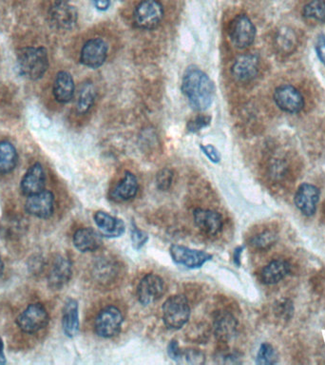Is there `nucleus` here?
<instances>
[{
  "mask_svg": "<svg viewBox=\"0 0 325 365\" xmlns=\"http://www.w3.org/2000/svg\"><path fill=\"white\" fill-rule=\"evenodd\" d=\"M50 22L57 30L70 31L78 20L76 8L70 0H55L49 12Z\"/></svg>",
  "mask_w": 325,
  "mask_h": 365,
  "instance_id": "obj_7",
  "label": "nucleus"
},
{
  "mask_svg": "<svg viewBox=\"0 0 325 365\" xmlns=\"http://www.w3.org/2000/svg\"><path fill=\"white\" fill-rule=\"evenodd\" d=\"M95 225L99 228L100 234L108 238H118L125 232V224L122 220L105 211H97L94 214Z\"/></svg>",
  "mask_w": 325,
  "mask_h": 365,
  "instance_id": "obj_22",
  "label": "nucleus"
},
{
  "mask_svg": "<svg viewBox=\"0 0 325 365\" xmlns=\"http://www.w3.org/2000/svg\"><path fill=\"white\" fill-rule=\"evenodd\" d=\"M303 17L325 22V0H310L303 10Z\"/></svg>",
  "mask_w": 325,
  "mask_h": 365,
  "instance_id": "obj_30",
  "label": "nucleus"
},
{
  "mask_svg": "<svg viewBox=\"0 0 325 365\" xmlns=\"http://www.w3.org/2000/svg\"><path fill=\"white\" fill-rule=\"evenodd\" d=\"M166 292L165 282L160 276L147 274L137 286V298L142 306H147L160 300Z\"/></svg>",
  "mask_w": 325,
  "mask_h": 365,
  "instance_id": "obj_9",
  "label": "nucleus"
},
{
  "mask_svg": "<svg viewBox=\"0 0 325 365\" xmlns=\"http://www.w3.org/2000/svg\"><path fill=\"white\" fill-rule=\"evenodd\" d=\"M279 45L285 52H289L294 50L296 45V36L292 31L289 29H284L280 33L278 38Z\"/></svg>",
  "mask_w": 325,
  "mask_h": 365,
  "instance_id": "obj_35",
  "label": "nucleus"
},
{
  "mask_svg": "<svg viewBox=\"0 0 325 365\" xmlns=\"http://www.w3.org/2000/svg\"><path fill=\"white\" fill-rule=\"evenodd\" d=\"M278 236L273 230H264L251 239L250 245L257 251H268L276 243Z\"/></svg>",
  "mask_w": 325,
  "mask_h": 365,
  "instance_id": "obj_31",
  "label": "nucleus"
},
{
  "mask_svg": "<svg viewBox=\"0 0 325 365\" xmlns=\"http://www.w3.org/2000/svg\"><path fill=\"white\" fill-rule=\"evenodd\" d=\"M174 173L171 169H163L156 175V185L160 191L170 190L173 183Z\"/></svg>",
  "mask_w": 325,
  "mask_h": 365,
  "instance_id": "obj_34",
  "label": "nucleus"
},
{
  "mask_svg": "<svg viewBox=\"0 0 325 365\" xmlns=\"http://www.w3.org/2000/svg\"><path fill=\"white\" fill-rule=\"evenodd\" d=\"M50 322L46 307L41 303H34L17 318V325L22 332L34 334L44 329Z\"/></svg>",
  "mask_w": 325,
  "mask_h": 365,
  "instance_id": "obj_6",
  "label": "nucleus"
},
{
  "mask_svg": "<svg viewBox=\"0 0 325 365\" xmlns=\"http://www.w3.org/2000/svg\"><path fill=\"white\" fill-rule=\"evenodd\" d=\"M324 209H325V204H324Z\"/></svg>",
  "mask_w": 325,
  "mask_h": 365,
  "instance_id": "obj_47",
  "label": "nucleus"
},
{
  "mask_svg": "<svg viewBox=\"0 0 325 365\" xmlns=\"http://www.w3.org/2000/svg\"><path fill=\"white\" fill-rule=\"evenodd\" d=\"M195 225L202 232L208 236H215L223 228V218L217 211L210 209H197L194 210Z\"/></svg>",
  "mask_w": 325,
  "mask_h": 365,
  "instance_id": "obj_17",
  "label": "nucleus"
},
{
  "mask_svg": "<svg viewBox=\"0 0 325 365\" xmlns=\"http://www.w3.org/2000/svg\"><path fill=\"white\" fill-rule=\"evenodd\" d=\"M243 248H238L236 251H235L234 253V261L236 262L238 265H240V254H242Z\"/></svg>",
  "mask_w": 325,
  "mask_h": 365,
  "instance_id": "obj_45",
  "label": "nucleus"
},
{
  "mask_svg": "<svg viewBox=\"0 0 325 365\" xmlns=\"http://www.w3.org/2000/svg\"><path fill=\"white\" fill-rule=\"evenodd\" d=\"M182 90L194 110H208L215 96V87L207 73L196 68H190L185 73Z\"/></svg>",
  "mask_w": 325,
  "mask_h": 365,
  "instance_id": "obj_1",
  "label": "nucleus"
},
{
  "mask_svg": "<svg viewBox=\"0 0 325 365\" xmlns=\"http://www.w3.org/2000/svg\"><path fill=\"white\" fill-rule=\"evenodd\" d=\"M319 200V191L311 184H303L298 186L295 195V204L306 216H312L316 212Z\"/></svg>",
  "mask_w": 325,
  "mask_h": 365,
  "instance_id": "obj_18",
  "label": "nucleus"
},
{
  "mask_svg": "<svg viewBox=\"0 0 325 365\" xmlns=\"http://www.w3.org/2000/svg\"><path fill=\"white\" fill-rule=\"evenodd\" d=\"M205 362V355L198 349H186V350L182 351L179 361V362H186V364L194 365L203 364Z\"/></svg>",
  "mask_w": 325,
  "mask_h": 365,
  "instance_id": "obj_33",
  "label": "nucleus"
},
{
  "mask_svg": "<svg viewBox=\"0 0 325 365\" xmlns=\"http://www.w3.org/2000/svg\"><path fill=\"white\" fill-rule=\"evenodd\" d=\"M131 239L132 246L138 251L146 245L147 241H149V235L145 231L139 230L136 224H133L131 225Z\"/></svg>",
  "mask_w": 325,
  "mask_h": 365,
  "instance_id": "obj_36",
  "label": "nucleus"
},
{
  "mask_svg": "<svg viewBox=\"0 0 325 365\" xmlns=\"http://www.w3.org/2000/svg\"><path fill=\"white\" fill-rule=\"evenodd\" d=\"M170 253L176 265H183L189 269H200L205 262L212 259V255L208 252L180 245L171 246Z\"/></svg>",
  "mask_w": 325,
  "mask_h": 365,
  "instance_id": "obj_10",
  "label": "nucleus"
},
{
  "mask_svg": "<svg viewBox=\"0 0 325 365\" xmlns=\"http://www.w3.org/2000/svg\"><path fill=\"white\" fill-rule=\"evenodd\" d=\"M164 18V8L158 0H142L133 13V22L141 30L157 28Z\"/></svg>",
  "mask_w": 325,
  "mask_h": 365,
  "instance_id": "obj_4",
  "label": "nucleus"
},
{
  "mask_svg": "<svg viewBox=\"0 0 325 365\" xmlns=\"http://www.w3.org/2000/svg\"><path fill=\"white\" fill-rule=\"evenodd\" d=\"M259 66H260V60L258 55L253 54L240 55L232 65L231 73L238 82H250L257 76Z\"/></svg>",
  "mask_w": 325,
  "mask_h": 365,
  "instance_id": "obj_14",
  "label": "nucleus"
},
{
  "mask_svg": "<svg viewBox=\"0 0 325 365\" xmlns=\"http://www.w3.org/2000/svg\"><path fill=\"white\" fill-rule=\"evenodd\" d=\"M96 96L95 87L92 82L84 83L78 91V99H76V112L78 114H88L89 110L94 106Z\"/></svg>",
  "mask_w": 325,
  "mask_h": 365,
  "instance_id": "obj_29",
  "label": "nucleus"
},
{
  "mask_svg": "<svg viewBox=\"0 0 325 365\" xmlns=\"http://www.w3.org/2000/svg\"><path fill=\"white\" fill-rule=\"evenodd\" d=\"M118 272V265L115 262L108 258H101L95 262L92 276L100 285H108L117 279Z\"/></svg>",
  "mask_w": 325,
  "mask_h": 365,
  "instance_id": "obj_27",
  "label": "nucleus"
},
{
  "mask_svg": "<svg viewBox=\"0 0 325 365\" xmlns=\"http://www.w3.org/2000/svg\"><path fill=\"white\" fill-rule=\"evenodd\" d=\"M108 57L107 43L101 38H92L84 44L80 61L86 67L96 69L104 64Z\"/></svg>",
  "mask_w": 325,
  "mask_h": 365,
  "instance_id": "obj_13",
  "label": "nucleus"
},
{
  "mask_svg": "<svg viewBox=\"0 0 325 365\" xmlns=\"http://www.w3.org/2000/svg\"><path fill=\"white\" fill-rule=\"evenodd\" d=\"M94 1V6L100 10H106L110 7V0H92Z\"/></svg>",
  "mask_w": 325,
  "mask_h": 365,
  "instance_id": "obj_43",
  "label": "nucleus"
},
{
  "mask_svg": "<svg viewBox=\"0 0 325 365\" xmlns=\"http://www.w3.org/2000/svg\"><path fill=\"white\" fill-rule=\"evenodd\" d=\"M75 82L71 73H58L54 84V96L57 101L59 103H68L75 96Z\"/></svg>",
  "mask_w": 325,
  "mask_h": 365,
  "instance_id": "obj_25",
  "label": "nucleus"
},
{
  "mask_svg": "<svg viewBox=\"0 0 325 365\" xmlns=\"http://www.w3.org/2000/svg\"><path fill=\"white\" fill-rule=\"evenodd\" d=\"M46 176L41 163H36L27 170L20 183L24 195L31 196L44 191Z\"/></svg>",
  "mask_w": 325,
  "mask_h": 365,
  "instance_id": "obj_19",
  "label": "nucleus"
},
{
  "mask_svg": "<svg viewBox=\"0 0 325 365\" xmlns=\"http://www.w3.org/2000/svg\"><path fill=\"white\" fill-rule=\"evenodd\" d=\"M277 359H278V355L273 346L268 343H263L259 349L256 362L261 365L274 364H276Z\"/></svg>",
  "mask_w": 325,
  "mask_h": 365,
  "instance_id": "obj_32",
  "label": "nucleus"
},
{
  "mask_svg": "<svg viewBox=\"0 0 325 365\" xmlns=\"http://www.w3.org/2000/svg\"><path fill=\"white\" fill-rule=\"evenodd\" d=\"M290 272V265L284 260H275L263 267L261 273V282L266 285H276Z\"/></svg>",
  "mask_w": 325,
  "mask_h": 365,
  "instance_id": "obj_26",
  "label": "nucleus"
},
{
  "mask_svg": "<svg viewBox=\"0 0 325 365\" xmlns=\"http://www.w3.org/2000/svg\"><path fill=\"white\" fill-rule=\"evenodd\" d=\"M139 190V183L133 173L126 172L124 177L110 193V200L124 203L133 199Z\"/></svg>",
  "mask_w": 325,
  "mask_h": 365,
  "instance_id": "obj_20",
  "label": "nucleus"
},
{
  "mask_svg": "<svg viewBox=\"0 0 325 365\" xmlns=\"http://www.w3.org/2000/svg\"><path fill=\"white\" fill-rule=\"evenodd\" d=\"M63 332L68 338H75L79 333V306L75 299H68L62 311Z\"/></svg>",
  "mask_w": 325,
  "mask_h": 365,
  "instance_id": "obj_24",
  "label": "nucleus"
},
{
  "mask_svg": "<svg viewBox=\"0 0 325 365\" xmlns=\"http://www.w3.org/2000/svg\"><path fill=\"white\" fill-rule=\"evenodd\" d=\"M123 320L122 312L117 307L113 306L105 307L95 318V333L103 338L115 337L120 333Z\"/></svg>",
  "mask_w": 325,
  "mask_h": 365,
  "instance_id": "obj_5",
  "label": "nucleus"
},
{
  "mask_svg": "<svg viewBox=\"0 0 325 365\" xmlns=\"http://www.w3.org/2000/svg\"><path fill=\"white\" fill-rule=\"evenodd\" d=\"M4 272V262L2 261L1 257H0V277H1L2 274H3Z\"/></svg>",
  "mask_w": 325,
  "mask_h": 365,
  "instance_id": "obj_46",
  "label": "nucleus"
},
{
  "mask_svg": "<svg viewBox=\"0 0 325 365\" xmlns=\"http://www.w3.org/2000/svg\"><path fill=\"white\" fill-rule=\"evenodd\" d=\"M200 149H202L203 154L214 164H218L221 161L220 152L218 151L215 147L212 145H202L200 146Z\"/></svg>",
  "mask_w": 325,
  "mask_h": 365,
  "instance_id": "obj_39",
  "label": "nucleus"
},
{
  "mask_svg": "<svg viewBox=\"0 0 325 365\" xmlns=\"http://www.w3.org/2000/svg\"><path fill=\"white\" fill-rule=\"evenodd\" d=\"M25 210L31 216L39 219H49L55 211V195L50 191L28 196L25 202Z\"/></svg>",
  "mask_w": 325,
  "mask_h": 365,
  "instance_id": "obj_12",
  "label": "nucleus"
},
{
  "mask_svg": "<svg viewBox=\"0 0 325 365\" xmlns=\"http://www.w3.org/2000/svg\"><path fill=\"white\" fill-rule=\"evenodd\" d=\"M238 322L235 317L227 311L219 312L213 322V332L221 343L231 341L236 335Z\"/></svg>",
  "mask_w": 325,
  "mask_h": 365,
  "instance_id": "obj_21",
  "label": "nucleus"
},
{
  "mask_svg": "<svg viewBox=\"0 0 325 365\" xmlns=\"http://www.w3.org/2000/svg\"><path fill=\"white\" fill-rule=\"evenodd\" d=\"M73 276V264L68 257L57 255L48 269V285L54 290H60L67 285Z\"/></svg>",
  "mask_w": 325,
  "mask_h": 365,
  "instance_id": "obj_11",
  "label": "nucleus"
},
{
  "mask_svg": "<svg viewBox=\"0 0 325 365\" xmlns=\"http://www.w3.org/2000/svg\"><path fill=\"white\" fill-rule=\"evenodd\" d=\"M48 68L49 57L47 50L43 47L22 49L17 55L18 72L29 80H41L46 73Z\"/></svg>",
  "mask_w": 325,
  "mask_h": 365,
  "instance_id": "obj_2",
  "label": "nucleus"
},
{
  "mask_svg": "<svg viewBox=\"0 0 325 365\" xmlns=\"http://www.w3.org/2000/svg\"><path fill=\"white\" fill-rule=\"evenodd\" d=\"M317 54L322 64L325 66V36L321 35L318 38L316 44Z\"/></svg>",
  "mask_w": 325,
  "mask_h": 365,
  "instance_id": "obj_41",
  "label": "nucleus"
},
{
  "mask_svg": "<svg viewBox=\"0 0 325 365\" xmlns=\"http://www.w3.org/2000/svg\"><path fill=\"white\" fill-rule=\"evenodd\" d=\"M73 243L75 248L82 253L96 251L101 248L102 236L91 228H80L73 234Z\"/></svg>",
  "mask_w": 325,
  "mask_h": 365,
  "instance_id": "obj_23",
  "label": "nucleus"
},
{
  "mask_svg": "<svg viewBox=\"0 0 325 365\" xmlns=\"http://www.w3.org/2000/svg\"><path fill=\"white\" fill-rule=\"evenodd\" d=\"M274 100L280 109L290 114L300 112L305 105L302 94L291 85H282L277 88Z\"/></svg>",
  "mask_w": 325,
  "mask_h": 365,
  "instance_id": "obj_15",
  "label": "nucleus"
},
{
  "mask_svg": "<svg viewBox=\"0 0 325 365\" xmlns=\"http://www.w3.org/2000/svg\"><path fill=\"white\" fill-rule=\"evenodd\" d=\"M223 361L220 362L221 364H238L240 362L239 356L235 355V354H224V355L220 356Z\"/></svg>",
  "mask_w": 325,
  "mask_h": 365,
  "instance_id": "obj_42",
  "label": "nucleus"
},
{
  "mask_svg": "<svg viewBox=\"0 0 325 365\" xmlns=\"http://www.w3.org/2000/svg\"><path fill=\"white\" fill-rule=\"evenodd\" d=\"M17 152L15 146L8 141L0 142V174H7L15 169Z\"/></svg>",
  "mask_w": 325,
  "mask_h": 365,
  "instance_id": "obj_28",
  "label": "nucleus"
},
{
  "mask_svg": "<svg viewBox=\"0 0 325 365\" xmlns=\"http://www.w3.org/2000/svg\"><path fill=\"white\" fill-rule=\"evenodd\" d=\"M211 118L210 117H205V115H199L189 121L187 123V130L190 133H197L203 128L208 127L210 124Z\"/></svg>",
  "mask_w": 325,
  "mask_h": 365,
  "instance_id": "obj_37",
  "label": "nucleus"
},
{
  "mask_svg": "<svg viewBox=\"0 0 325 365\" xmlns=\"http://www.w3.org/2000/svg\"><path fill=\"white\" fill-rule=\"evenodd\" d=\"M229 31L232 44L238 49H247L255 40L256 28L247 15L234 17Z\"/></svg>",
  "mask_w": 325,
  "mask_h": 365,
  "instance_id": "obj_8",
  "label": "nucleus"
},
{
  "mask_svg": "<svg viewBox=\"0 0 325 365\" xmlns=\"http://www.w3.org/2000/svg\"><path fill=\"white\" fill-rule=\"evenodd\" d=\"M182 350L179 348L178 343L176 341H171L168 346V355L171 359L179 362L181 358Z\"/></svg>",
  "mask_w": 325,
  "mask_h": 365,
  "instance_id": "obj_40",
  "label": "nucleus"
},
{
  "mask_svg": "<svg viewBox=\"0 0 325 365\" xmlns=\"http://www.w3.org/2000/svg\"><path fill=\"white\" fill-rule=\"evenodd\" d=\"M45 264L43 257L41 255H34L29 260V271L33 273L34 275H39L43 272L45 269Z\"/></svg>",
  "mask_w": 325,
  "mask_h": 365,
  "instance_id": "obj_38",
  "label": "nucleus"
},
{
  "mask_svg": "<svg viewBox=\"0 0 325 365\" xmlns=\"http://www.w3.org/2000/svg\"><path fill=\"white\" fill-rule=\"evenodd\" d=\"M164 324L168 329L177 330L189 322L190 306L183 295L170 297L162 306Z\"/></svg>",
  "mask_w": 325,
  "mask_h": 365,
  "instance_id": "obj_3",
  "label": "nucleus"
},
{
  "mask_svg": "<svg viewBox=\"0 0 325 365\" xmlns=\"http://www.w3.org/2000/svg\"><path fill=\"white\" fill-rule=\"evenodd\" d=\"M28 230L27 219L20 215H6L0 220V237L5 240H18L27 233Z\"/></svg>",
  "mask_w": 325,
  "mask_h": 365,
  "instance_id": "obj_16",
  "label": "nucleus"
},
{
  "mask_svg": "<svg viewBox=\"0 0 325 365\" xmlns=\"http://www.w3.org/2000/svg\"><path fill=\"white\" fill-rule=\"evenodd\" d=\"M6 357L4 354V343L2 338L0 337V365L6 364Z\"/></svg>",
  "mask_w": 325,
  "mask_h": 365,
  "instance_id": "obj_44",
  "label": "nucleus"
}]
</instances>
